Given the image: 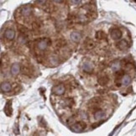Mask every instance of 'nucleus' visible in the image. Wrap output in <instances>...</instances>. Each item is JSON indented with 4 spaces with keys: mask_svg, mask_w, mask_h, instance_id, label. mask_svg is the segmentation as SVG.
Wrapping results in <instances>:
<instances>
[{
    "mask_svg": "<svg viewBox=\"0 0 136 136\" xmlns=\"http://www.w3.org/2000/svg\"><path fill=\"white\" fill-rule=\"evenodd\" d=\"M108 76H107V75H102V76H100V77L98 78V83L101 85H106L107 83L108 82Z\"/></svg>",
    "mask_w": 136,
    "mask_h": 136,
    "instance_id": "obj_1",
    "label": "nucleus"
},
{
    "mask_svg": "<svg viewBox=\"0 0 136 136\" xmlns=\"http://www.w3.org/2000/svg\"><path fill=\"white\" fill-rule=\"evenodd\" d=\"M84 45H85V47L88 50H90V49H92V48L94 47V42L91 39L86 40V41L84 42Z\"/></svg>",
    "mask_w": 136,
    "mask_h": 136,
    "instance_id": "obj_2",
    "label": "nucleus"
},
{
    "mask_svg": "<svg viewBox=\"0 0 136 136\" xmlns=\"http://www.w3.org/2000/svg\"><path fill=\"white\" fill-rule=\"evenodd\" d=\"M96 38L98 40H103L106 38V34L103 31H97L96 34Z\"/></svg>",
    "mask_w": 136,
    "mask_h": 136,
    "instance_id": "obj_3",
    "label": "nucleus"
}]
</instances>
